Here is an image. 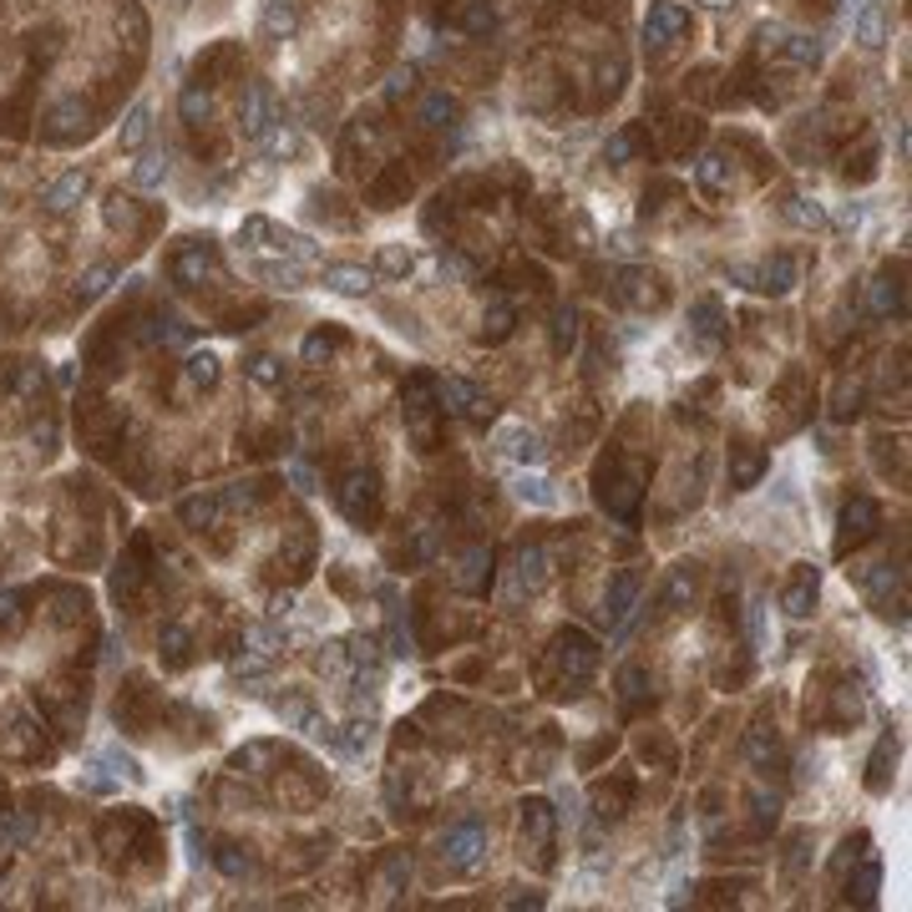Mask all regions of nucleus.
I'll use <instances>...</instances> for the list:
<instances>
[{"label": "nucleus", "mask_w": 912, "mask_h": 912, "mask_svg": "<svg viewBox=\"0 0 912 912\" xmlns=\"http://www.w3.org/2000/svg\"><path fill=\"white\" fill-rule=\"evenodd\" d=\"M365 507H375V477H350L345 481V512L365 517Z\"/></svg>", "instance_id": "obj_29"}, {"label": "nucleus", "mask_w": 912, "mask_h": 912, "mask_svg": "<svg viewBox=\"0 0 912 912\" xmlns=\"http://www.w3.org/2000/svg\"><path fill=\"white\" fill-rule=\"evenodd\" d=\"M320 289L324 294H340V300H365L375 289V269L371 265H320Z\"/></svg>", "instance_id": "obj_7"}, {"label": "nucleus", "mask_w": 912, "mask_h": 912, "mask_svg": "<svg viewBox=\"0 0 912 912\" xmlns=\"http://www.w3.org/2000/svg\"><path fill=\"white\" fill-rule=\"evenodd\" d=\"M345 649L355 664H381V634H350Z\"/></svg>", "instance_id": "obj_35"}, {"label": "nucleus", "mask_w": 912, "mask_h": 912, "mask_svg": "<svg viewBox=\"0 0 912 912\" xmlns=\"http://www.w3.org/2000/svg\"><path fill=\"white\" fill-rule=\"evenodd\" d=\"M750 644L766 649V603H750Z\"/></svg>", "instance_id": "obj_41"}, {"label": "nucleus", "mask_w": 912, "mask_h": 912, "mask_svg": "<svg viewBox=\"0 0 912 912\" xmlns=\"http://www.w3.org/2000/svg\"><path fill=\"white\" fill-rule=\"evenodd\" d=\"M684 25H690V11H684L680 0H654V6H649V21H644V41L664 46L670 37H680Z\"/></svg>", "instance_id": "obj_10"}, {"label": "nucleus", "mask_w": 912, "mask_h": 912, "mask_svg": "<svg viewBox=\"0 0 912 912\" xmlns=\"http://www.w3.org/2000/svg\"><path fill=\"white\" fill-rule=\"evenodd\" d=\"M259 21H265V31H269V37H279V41H289L294 31H300V11H294V0H265Z\"/></svg>", "instance_id": "obj_18"}, {"label": "nucleus", "mask_w": 912, "mask_h": 912, "mask_svg": "<svg viewBox=\"0 0 912 912\" xmlns=\"http://www.w3.org/2000/svg\"><path fill=\"white\" fill-rule=\"evenodd\" d=\"M481 852H487V831H481V821H462V827H452L442 837V862L446 867L471 872V867L481 862Z\"/></svg>", "instance_id": "obj_3"}, {"label": "nucleus", "mask_w": 912, "mask_h": 912, "mask_svg": "<svg viewBox=\"0 0 912 912\" xmlns=\"http://www.w3.org/2000/svg\"><path fill=\"white\" fill-rule=\"evenodd\" d=\"M548 548H528L522 552V583H528V593H538L542 583H548Z\"/></svg>", "instance_id": "obj_31"}, {"label": "nucleus", "mask_w": 912, "mask_h": 912, "mask_svg": "<svg viewBox=\"0 0 912 912\" xmlns=\"http://www.w3.org/2000/svg\"><path fill=\"white\" fill-rule=\"evenodd\" d=\"M512 324H517L512 304H493V310H487V320H481V345H502V340L512 335Z\"/></svg>", "instance_id": "obj_24"}, {"label": "nucleus", "mask_w": 912, "mask_h": 912, "mask_svg": "<svg viewBox=\"0 0 912 912\" xmlns=\"http://www.w3.org/2000/svg\"><path fill=\"white\" fill-rule=\"evenodd\" d=\"M239 265H243V274H253L269 289H304V274H310V269L294 265V259H265V253H253V249L239 253Z\"/></svg>", "instance_id": "obj_4"}, {"label": "nucleus", "mask_w": 912, "mask_h": 912, "mask_svg": "<svg viewBox=\"0 0 912 912\" xmlns=\"http://www.w3.org/2000/svg\"><path fill=\"white\" fill-rule=\"evenodd\" d=\"M147 143H153V102H147V96H137L133 107L122 112L117 133H112V147H117L122 157H133V153H143Z\"/></svg>", "instance_id": "obj_5"}, {"label": "nucleus", "mask_w": 912, "mask_h": 912, "mask_svg": "<svg viewBox=\"0 0 912 912\" xmlns=\"http://www.w3.org/2000/svg\"><path fill=\"white\" fill-rule=\"evenodd\" d=\"M522 811H528V821H522V837H532L538 847H548V837H552V806H548V801H528Z\"/></svg>", "instance_id": "obj_26"}, {"label": "nucleus", "mask_w": 912, "mask_h": 912, "mask_svg": "<svg viewBox=\"0 0 912 912\" xmlns=\"http://www.w3.org/2000/svg\"><path fill=\"white\" fill-rule=\"evenodd\" d=\"M857 46L877 51V46H888V11H882V0H867L862 11H857Z\"/></svg>", "instance_id": "obj_16"}, {"label": "nucleus", "mask_w": 912, "mask_h": 912, "mask_svg": "<svg viewBox=\"0 0 912 912\" xmlns=\"http://www.w3.org/2000/svg\"><path fill=\"white\" fill-rule=\"evenodd\" d=\"M436 401H442V411H452V416H471V421L493 416V401H481L477 385L462 381V375H446V381L436 385Z\"/></svg>", "instance_id": "obj_8"}, {"label": "nucleus", "mask_w": 912, "mask_h": 912, "mask_svg": "<svg viewBox=\"0 0 912 912\" xmlns=\"http://www.w3.org/2000/svg\"><path fill=\"white\" fill-rule=\"evenodd\" d=\"M796 279H801V265L791 253H770L766 265H756V294H791Z\"/></svg>", "instance_id": "obj_11"}, {"label": "nucleus", "mask_w": 912, "mask_h": 912, "mask_svg": "<svg viewBox=\"0 0 912 912\" xmlns=\"http://www.w3.org/2000/svg\"><path fill=\"white\" fill-rule=\"evenodd\" d=\"M629 147H634V137H629V133H619V137H613V143H609V157H613V163H624V157H629Z\"/></svg>", "instance_id": "obj_46"}, {"label": "nucleus", "mask_w": 912, "mask_h": 912, "mask_svg": "<svg viewBox=\"0 0 912 912\" xmlns=\"http://www.w3.org/2000/svg\"><path fill=\"white\" fill-rule=\"evenodd\" d=\"M133 0H0V122L46 147L92 137L143 66Z\"/></svg>", "instance_id": "obj_1"}, {"label": "nucleus", "mask_w": 912, "mask_h": 912, "mask_svg": "<svg viewBox=\"0 0 912 912\" xmlns=\"http://www.w3.org/2000/svg\"><path fill=\"white\" fill-rule=\"evenodd\" d=\"M892 304L902 314V289H892L888 279H872V314H892Z\"/></svg>", "instance_id": "obj_37"}, {"label": "nucleus", "mask_w": 912, "mask_h": 912, "mask_svg": "<svg viewBox=\"0 0 912 912\" xmlns=\"http://www.w3.org/2000/svg\"><path fill=\"white\" fill-rule=\"evenodd\" d=\"M699 6H705V11H730L735 0H699Z\"/></svg>", "instance_id": "obj_47"}, {"label": "nucleus", "mask_w": 912, "mask_h": 912, "mask_svg": "<svg viewBox=\"0 0 912 912\" xmlns=\"http://www.w3.org/2000/svg\"><path fill=\"white\" fill-rule=\"evenodd\" d=\"M391 660H411L416 649H411V634H406V624H401V613L391 609V649H385Z\"/></svg>", "instance_id": "obj_38"}, {"label": "nucleus", "mask_w": 912, "mask_h": 912, "mask_svg": "<svg viewBox=\"0 0 912 912\" xmlns=\"http://www.w3.org/2000/svg\"><path fill=\"white\" fill-rule=\"evenodd\" d=\"M690 335L699 340V350H721L725 340V310L715 294H699L695 304H690Z\"/></svg>", "instance_id": "obj_9"}, {"label": "nucleus", "mask_w": 912, "mask_h": 912, "mask_svg": "<svg viewBox=\"0 0 912 912\" xmlns=\"http://www.w3.org/2000/svg\"><path fill=\"white\" fill-rule=\"evenodd\" d=\"M817 589H821V573L811 563H796V578L791 589L780 593V609L791 613V619H806V613L817 609Z\"/></svg>", "instance_id": "obj_12"}, {"label": "nucleus", "mask_w": 912, "mask_h": 912, "mask_svg": "<svg viewBox=\"0 0 912 912\" xmlns=\"http://www.w3.org/2000/svg\"><path fill=\"white\" fill-rule=\"evenodd\" d=\"M436 269H442V279H452V284H467V279H471V265H467V259H462L456 249H442V253H436Z\"/></svg>", "instance_id": "obj_36"}, {"label": "nucleus", "mask_w": 912, "mask_h": 912, "mask_svg": "<svg viewBox=\"0 0 912 912\" xmlns=\"http://www.w3.org/2000/svg\"><path fill=\"white\" fill-rule=\"evenodd\" d=\"M730 284L756 289V265H730Z\"/></svg>", "instance_id": "obj_45"}, {"label": "nucleus", "mask_w": 912, "mask_h": 912, "mask_svg": "<svg viewBox=\"0 0 912 912\" xmlns=\"http://www.w3.org/2000/svg\"><path fill=\"white\" fill-rule=\"evenodd\" d=\"M603 253H609V259H624V265L639 259V234L634 228H613L609 239H603Z\"/></svg>", "instance_id": "obj_33"}, {"label": "nucleus", "mask_w": 912, "mask_h": 912, "mask_svg": "<svg viewBox=\"0 0 912 912\" xmlns=\"http://www.w3.org/2000/svg\"><path fill=\"white\" fill-rule=\"evenodd\" d=\"M411 86H416V72H411V66H406V72H396V76H391L385 96H391V102H401V96H411Z\"/></svg>", "instance_id": "obj_42"}, {"label": "nucleus", "mask_w": 912, "mask_h": 912, "mask_svg": "<svg viewBox=\"0 0 912 912\" xmlns=\"http://www.w3.org/2000/svg\"><path fill=\"white\" fill-rule=\"evenodd\" d=\"M284 477H289V487H294L300 497L320 493V477H314V467H310V462H300V456H294V462H284Z\"/></svg>", "instance_id": "obj_32"}, {"label": "nucleus", "mask_w": 912, "mask_h": 912, "mask_svg": "<svg viewBox=\"0 0 912 912\" xmlns=\"http://www.w3.org/2000/svg\"><path fill=\"white\" fill-rule=\"evenodd\" d=\"M898 756V740L892 735H882V745H877V756H872V776H867V791H888V760Z\"/></svg>", "instance_id": "obj_30"}, {"label": "nucleus", "mask_w": 912, "mask_h": 912, "mask_svg": "<svg viewBox=\"0 0 912 912\" xmlns=\"http://www.w3.org/2000/svg\"><path fill=\"white\" fill-rule=\"evenodd\" d=\"M243 381L265 385V391H284L289 371H284V361H279L274 350H249V355H243Z\"/></svg>", "instance_id": "obj_14"}, {"label": "nucleus", "mask_w": 912, "mask_h": 912, "mask_svg": "<svg viewBox=\"0 0 912 912\" xmlns=\"http://www.w3.org/2000/svg\"><path fill=\"white\" fill-rule=\"evenodd\" d=\"M375 274H385V279H406L411 269H416V249H406V243H385L381 253H375Z\"/></svg>", "instance_id": "obj_19"}, {"label": "nucleus", "mask_w": 912, "mask_h": 912, "mask_svg": "<svg viewBox=\"0 0 912 912\" xmlns=\"http://www.w3.org/2000/svg\"><path fill=\"white\" fill-rule=\"evenodd\" d=\"M634 599H639V578L634 573H619V578H613V589H609V619H613V624H629Z\"/></svg>", "instance_id": "obj_20"}, {"label": "nucleus", "mask_w": 912, "mask_h": 912, "mask_svg": "<svg viewBox=\"0 0 912 912\" xmlns=\"http://www.w3.org/2000/svg\"><path fill=\"white\" fill-rule=\"evenodd\" d=\"M375 735H381V725H375L371 715H361V721L340 725V745H345V756H361V750H371Z\"/></svg>", "instance_id": "obj_22"}, {"label": "nucleus", "mask_w": 912, "mask_h": 912, "mask_svg": "<svg viewBox=\"0 0 912 912\" xmlns=\"http://www.w3.org/2000/svg\"><path fill=\"white\" fill-rule=\"evenodd\" d=\"M780 51H786V56H791L796 66H817V61H821V37H806V31H791V37H786V46H780Z\"/></svg>", "instance_id": "obj_27"}, {"label": "nucleus", "mask_w": 912, "mask_h": 912, "mask_svg": "<svg viewBox=\"0 0 912 912\" xmlns=\"http://www.w3.org/2000/svg\"><path fill=\"white\" fill-rule=\"evenodd\" d=\"M877 528V502H867V497H857L847 512H841V542H837V552H847V548H857V542L867 538V532Z\"/></svg>", "instance_id": "obj_15"}, {"label": "nucleus", "mask_w": 912, "mask_h": 912, "mask_svg": "<svg viewBox=\"0 0 912 912\" xmlns=\"http://www.w3.org/2000/svg\"><path fill=\"white\" fill-rule=\"evenodd\" d=\"M776 811H780L776 796H760L756 791V821H760V827H776Z\"/></svg>", "instance_id": "obj_43"}, {"label": "nucleus", "mask_w": 912, "mask_h": 912, "mask_svg": "<svg viewBox=\"0 0 912 912\" xmlns=\"http://www.w3.org/2000/svg\"><path fill=\"white\" fill-rule=\"evenodd\" d=\"M512 497H517V502H528V507H542V512H548V507H558V487L542 477V467H522V471H517V477H512Z\"/></svg>", "instance_id": "obj_13"}, {"label": "nucleus", "mask_w": 912, "mask_h": 912, "mask_svg": "<svg viewBox=\"0 0 912 912\" xmlns=\"http://www.w3.org/2000/svg\"><path fill=\"white\" fill-rule=\"evenodd\" d=\"M786 218H791L796 228H811V234H821V228H831L827 208H821L817 198H791V204H786Z\"/></svg>", "instance_id": "obj_23"}, {"label": "nucleus", "mask_w": 912, "mask_h": 912, "mask_svg": "<svg viewBox=\"0 0 912 912\" xmlns=\"http://www.w3.org/2000/svg\"><path fill=\"white\" fill-rule=\"evenodd\" d=\"M573 350H578V310L563 304L552 314V355H573Z\"/></svg>", "instance_id": "obj_21"}, {"label": "nucleus", "mask_w": 912, "mask_h": 912, "mask_svg": "<svg viewBox=\"0 0 912 912\" xmlns=\"http://www.w3.org/2000/svg\"><path fill=\"white\" fill-rule=\"evenodd\" d=\"M234 117H239V137H243V143L265 147L269 133L279 127V102H274V92H269V82H243Z\"/></svg>", "instance_id": "obj_2"}, {"label": "nucleus", "mask_w": 912, "mask_h": 912, "mask_svg": "<svg viewBox=\"0 0 912 912\" xmlns=\"http://www.w3.org/2000/svg\"><path fill=\"white\" fill-rule=\"evenodd\" d=\"M324 355H330V340H324V335H310V340H304V361H310V365H320Z\"/></svg>", "instance_id": "obj_44"}, {"label": "nucleus", "mask_w": 912, "mask_h": 912, "mask_svg": "<svg viewBox=\"0 0 912 912\" xmlns=\"http://www.w3.org/2000/svg\"><path fill=\"white\" fill-rule=\"evenodd\" d=\"M877 888H882V862H877V857H867V862L857 867V877L847 882V892H852L857 902H877Z\"/></svg>", "instance_id": "obj_25"}, {"label": "nucleus", "mask_w": 912, "mask_h": 912, "mask_svg": "<svg viewBox=\"0 0 912 912\" xmlns=\"http://www.w3.org/2000/svg\"><path fill=\"white\" fill-rule=\"evenodd\" d=\"M695 183L705 193H721L725 188V157L721 153H709V157H699V168H695Z\"/></svg>", "instance_id": "obj_34"}, {"label": "nucleus", "mask_w": 912, "mask_h": 912, "mask_svg": "<svg viewBox=\"0 0 912 912\" xmlns=\"http://www.w3.org/2000/svg\"><path fill=\"white\" fill-rule=\"evenodd\" d=\"M406 401H411V432H416V442L421 446H426V442H432V385H426V381H411L406 385Z\"/></svg>", "instance_id": "obj_17"}, {"label": "nucleus", "mask_w": 912, "mask_h": 912, "mask_svg": "<svg viewBox=\"0 0 912 912\" xmlns=\"http://www.w3.org/2000/svg\"><path fill=\"white\" fill-rule=\"evenodd\" d=\"M827 218L841 228V234H857V228H862V204H841L837 214H827Z\"/></svg>", "instance_id": "obj_40"}, {"label": "nucleus", "mask_w": 912, "mask_h": 912, "mask_svg": "<svg viewBox=\"0 0 912 912\" xmlns=\"http://www.w3.org/2000/svg\"><path fill=\"white\" fill-rule=\"evenodd\" d=\"M314 670H320V674H345V670H350V649H345V639H324L320 654H314Z\"/></svg>", "instance_id": "obj_28"}, {"label": "nucleus", "mask_w": 912, "mask_h": 912, "mask_svg": "<svg viewBox=\"0 0 912 912\" xmlns=\"http://www.w3.org/2000/svg\"><path fill=\"white\" fill-rule=\"evenodd\" d=\"M760 471H766V456H740V467H735V487H756Z\"/></svg>", "instance_id": "obj_39"}, {"label": "nucleus", "mask_w": 912, "mask_h": 912, "mask_svg": "<svg viewBox=\"0 0 912 912\" xmlns=\"http://www.w3.org/2000/svg\"><path fill=\"white\" fill-rule=\"evenodd\" d=\"M497 446H502V456L517 462V467H542V462H548V442H542L532 426H517V421L497 426Z\"/></svg>", "instance_id": "obj_6"}]
</instances>
